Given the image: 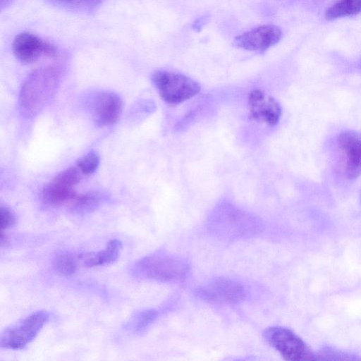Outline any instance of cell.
I'll list each match as a JSON object with an SVG mask.
<instances>
[{"mask_svg":"<svg viewBox=\"0 0 361 361\" xmlns=\"http://www.w3.org/2000/svg\"><path fill=\"white\" fill-rule=\"evenodd\" d=\"M195 295L202 300L218 304H236L245 295L243 286L228 278H217L197 288Z\"/></svg>","mask_w":361,"mask_h":361,"instance_id":"6","label":"cell"},{"mask_svg":"<svg viewBox=\"0 0 361 361\" xmlns=\"http://www.w3.org/2000/svg\"><path fill=\"white\" fill-rule=\"evenodd\" d=\"M11 2V0H1L0 6L1 9L2 10L4 8H6L9 5V4Z\"/></svg>","mask_w":361,"mask_h":361,"instance_id":"23","label":"cell"},{"mask_svg":"<svg viewBox=\"0 0 361 361\" xmlns=\"http://www.w3.org/2000/svg\"><path fill=\"white\" fill-rule=\"evenodd\" d=\"M190 267L185 260L165 253H154L138 260L132 269L133 274L142 279L162 282L184 280Z\"/></svg>","mask_w":361,"mask_h":361,"instance_id":"2","label":"cell"},{"mask_svg":"<svg viewBox=\"0 0 361 361\" xmlns=\"http://www.w3.org/2000/svg\"><path fill=\"white\" fill-rule=\"evenodd\" d=\"M53 267L60 274L71 276L77 269V262L70 254H60L54 259Z\"/></svg>","mask_w":361,"mask_h":361,"instance_id":"18","label":"cell"},{"mask_svg":"<svg viewBox=\"0 0 361 361\" xmlns=\"http://www.w3.org/2000/svg\"><path fill=\"white\" fill-rule=\"evenodd\" d=\"M102 197L98 192H89L78 195L73 203V209L80 214L87 213L94 209Z\"/></svg>","mask_w":361,"mask_h":361,"instance_id":"17","label":"cell"},{"mask_svg":"<svg viewBox=\"0 0 361 361\" xmlns=\"http://www.w3.org/2000/svg\"><path fill=\"white\" fill-rule=\"evenodd\" d=\"M78 170L75 167H70L57 174L54 180L67 186L74 188L80 180Z\"/></svg>","mask_w":361,"mask_h":361,"instance_id":"21","label":"cell"},{"mask_svg":"<svg viewBox=\"0 0 361 361\" xmlns=\"http://www.w3.org/2000/svg\"><path fill=\"white\" fill-rule=\"evenodd\" d=\"M59 70L53 66L33 71L24 81L19 97L21 109L33 115L44 108L54 94L60 80Z\"/></svg>","mask_w":361,"mask_h":361,"instance_id":"1","label":"cell"},{"mask_svg":"<svg viewBox=\"0 0 361 361\" xmlns=\"http://www.w3.org/2000/svg\"><path fill=\"white\" fill-rule=\"evenodd\" d=\"M249 115L257 122L270 126L276 125L281 116V109L274 98L263 90L255 89L248 96Z\"/></svg>","mask_w":361,"mask_h":361,"instance_id":"9","label":"cell"},{"mask_svg":"<svg viewBox=\"0 0 361 361\" xmlns=\"http://www.w3.org/2000/svg\"><path fill=\"white\" fill-rule=\"evenodd\" d=\"M99 164V157L94 152H90L77 161L79 171L85 175L93 173Z\"/></svg>","mask_w":361,"mask_h":361,"instance_id":"20","label":"cell"},{"mask_svg":"<svg viewBox=\"0 0 361 361\" xmlns=\"http://www.w3.org/2000/svg\"><path fill=\"white\" fill-rule=\"evenodd\" d=\"M338 145L345 156V173L348 178L361 175V133L345 130L338 138Z\"/></svg>","mask_w":361,"mask_h":361,"instance_id":"11","label":"cell"},{"mask_svg":"<svg viewBox=\"0 0 361 361\" xmlns=\"http://www.w3.org/2000/svg\"><path fill=\"white\" fill-rule=\"evenodd\" d=\"M12 49L16 58L23 63H31L42 56L53 57L57 54L54 45L27 32L16 36Z\"/></svg>","mask_w":361,"mask_h":361,"instance_id":"8","label":"cell"},{"mask_svg":"<svg viewBox=\"0 0 361 361\" xmlns=\"http://www.w3.org/2000/svg\"><path fill=\"white\" fill-rule=\"evenodd\" d=\"M209 230L224 239H238L252 236L260 231L259 224L241 214H227L212 219Z\"/></svg>","mask_w":361,"mask_h":361,"instance_id":"7","label":"cell"},{"mask_svg":"<svg viewBox=\"0 0 361 361\" xmlns=\"http://www.w3.org/2000/svg\"><path fill=\"white\" fill-rule=\"evenodd\" d=\"M282 36L274 25H264L245 32L235 38V44L249 51H263L277 44Z\"/></svg>","mask_w":361,"mask_h":361,"instance_id":"10","label":"cell"},{"mask_svg":"<svg viewBox=\"0 0 361 361\" xmlns=\"http://www.w3.org/2000/svg\"><path fill=\"white\" fill-rule=\"evenodd\" d=\"M92 109L99 124L112 125L118 121L121 114L123 101L117 94L113 92H102L96 96Z\"/></svg>","mask_w":361,"mask_h":361,"instance_id":"12","label":"cell"},{"mask_svg":"<svg viewBox=\"0 0 361 361\" xmlns=\"http://www.w3.org/2000/svg\"><path fill=\"white\" fill-rule=\"evenodd\" d=\"M50 4L59 8L81 13L95 11L103 0H47Z\"/></svg>","mask_w":361,"mask_h":361,"instance_id":"16","label":"cell"},{"mask_svg":"<svg viewBox=\"0 0 361 361\" xmlns=\"http://www.w3.org/2000/svg\"><path fill=\"white\" fill-rule=\"evenodd\" d=\"M74 188L63 185L52 180L45 185L42 190L43 200L51 205H61L66 202H73L77 197Z\"/></svg>","mask_w":361,"mask_h":361,"instance_id":"14","label":"cell"},{"mask_svg":"<svg viewBox=\"0 0 361 361\" xmlns=\"http://www.w3.org/2000/svg\"><path fill=\"white\" fill-rule=\"evenodd\" d=\"M49 317L48 312L36 311L7 328L1 335V348L11 350L24 348L36 337Z\"/></svg>","mask_w":361,"mask_h":361,"instance_id":"5","label":"cell"},{"mask_svg":"<svg viewBox=\"0 0 361 361\" xmlns=\"http://www.w3.org/2000/svg\"><path fill=\"white\" fill-rule=\"evenodd\" d=\"M156 310H147L138 313L131 322V326L136 332L145 331L157 317Z\"/></svg>","mask_w":361,"mask_h":361,"instance_id":"19","label":"cell"},{"mask_svg":"<svg viewBox=\"0 0 361 361\" xmlns=\"http://www.w3.org/2000/svg\"><path fill=\"white\" fill-rule=\"evenodd\" d=\"M122 250V243L117 239L111 240L106 247L99 252H88L80 254L78 259L87 267L108 264L115 262Z\"/></svg>","mask_w":361,"mask_h":361,"instance_id":"13","label":"cell"},{"mask_svg":"<svg viewBox=\"0 0 361 361\" xmlns=\"http://www.w3.org/2000/svg\"><path fill=\"white\" fill-rule=\"evenodd\" d=\"M267 342L287 360H314V354L306 343L292 331L281 326H273L264 332Z\"/></svg>","mask_w":361,"mask_h":361,"instance_id":"4","label":"cell"},{"mask_svg":"<svg viewBox=\"0 0 361 361\" xmlns=\"http://www.w3.org/2000/svg\"><path fill=\"white\" fill-rule=\"evenodd\" d=\"M361 12V0H338L325 13L329 20L353 16Z\"/></svg>","mask_w":361,"mask_h":361,"instance_id":"15","label":"cell"},{"mask_svg":"<svg viewBox=\"0 0 361 361\" xmlns=\"http://www.w3.org/2000/svg\"><path fill=\"white\" fill-rule=\"evenodd\" d=\"M1 231L9 228L16 223V216L6 207L1 206L0 208Z\"/></svg>","mask_w":361,"mask_h":361,"instance_id":"22","label":"cell"},{"mask_svg":"<svg viewBox=\"0 0 361 361\" xmlns=\"http://www.w3.org/2000/svg\"><path fill=\"white\" fill-rule=\"evenodd\" d=\"M152 80L161 98L167 104L184 102L200 91V85L192 78L176 72L159 70L152 75Z\"/></svg>","mask_w":361,"mask_h":361,"instance_id":"3","label":"cell"},{"mask_svg":"<svg viewBox=\"0 0 361 361\" xmlns=\"http://www.w3.org/2000/svg\"><path fill=\"white\" fill-rule=\"evenodd\" d=\"M360 68H361V61H360Z\"/></svg>","mask_w":361,"mask_h":361,"instance_id":"24","label":"cell"}]
</instances>
